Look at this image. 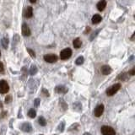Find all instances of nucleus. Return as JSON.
I'll return each mask as SVG.
<instances>
[{"label": "nucleus", "instance_id": "obj_13", "mask_svg": "<svg viewBox=\"0 0 135 135\" xmlns=\"http://www.w3.org/2000/svg\"><path fill=\"white\" fill-rule=\"evenodd\" d=\"M91 20H92V24L96 25V24H99V23L101 21L102 18L100 15H93Z\"/></svg>", "mask_w": 135, "mask_h": 135}, {"label": "nucleus", "instance_id": "obj_24", "mask_svg": "<svg viewBox=\"0 0 135 135\" xmlns=\"http://www.w3.org/2000/svg\"><path fill=\"white\" fill-rule=\"evenodd\" d=\"M40 102H41L40 99H36V100H35V101H34V105H35V106H36V107H38V106H39V105H40Z\"/></svg>", "mask_w": 135, "mask_h": 135}, {"label": "nucleus", "instance_id": "obj_6", "mask_svg": "<svg viewBox=\"0 0 135 135\" xmlns=\"http://www.w3.org/2000/svg\"><path fill=\"white\" fill-rule=\"evenodd\" d=\"M104 105L103 104H101V105H98V106L95 107V111H94V114H95V117H100L103 114L104 112Z\"/></svg>", "mask_w": 135, "mask_h": 135}, {"label": "nucleus", "instance_id": "obj_14", "mask_svg": "<svg viewBox=\"0 0 135 135\" xmlns=\"http://www.w3.org/2000/svg\"><path fill=\"white\" fill-rule=\"evenodd\" d=\"M73 45H74V47L76 48V49H78V48H80L81 46H82V41L80 38H76L74 39V41H73Z\"/></svg>", "mask_w": 135, "mask_h": 135}, {"label": "nucleus", "instance_id": "obj_25", "mask_svg": "<svg viewBox=\"0 0 135 135\" xmlns=\"http://www.w3.org/2000/svg\"><path fill=\"white\" fill-rule=\"evenodd\" d=\"M11 100H12V97H11V95H7V97L5 98V103H9V102L11 101Z\"/></svg>", "mask_w": 135, "mask_h": 135}, {"label": "nucleus", "instance_id": "obj_21", "mask_svg": "<svg viewBox=\"0 0 135 135\" xmlns=\"http://www.w3.org/2000/svg\"><path fill=\"white\" fill-rule=\"evenodd\" d=\"M64 127H65V123L62 122H61L60 124L58 125V127H57V130L60 132H63V130H64Z\"/></svg>", "mask_w": 135, "mask_h": 135}, {"label": "nucleus", "instance_id": "obj_32", "mask_svg": "<svg viewBox=\"0 0 135 135\" xmlns=\"http://www.w3.org/2000/svg\"><path fill=\"white\" fill-rule=\"evenodd\" d=\"M0 57H1V52H0Z\"/></svg>", "mask_w": 135, "mask_h": 135}, {"label": "nucleus", "instance_id": "obj_29", "mask_svg": "<svg viewBox=\"0 0 135 135\" xmlns=\"http://www.w3.org/2000/svg\"><path fill=\"white\" fill-rule=\"evenodd\" d=\"M30 2H31V4H35L36 2V0H30Z\"/></svg>", "mask_w": 135, "mask_h": 135}, {"label": "nucleus", "instance_id": "obj_3", "mask_svg": "<svg viewBox=\"0 0 135 135\" xmlns=\"http://www.w3.org/2000/svg\"><path fill=\"white\" fill-rule=\"evenodd\" d=\"M101 131L103 135H116L115 130L110 126H102Z\"/></svg>", "mask_w": 135, "mask_h": 135}, {"label": "nucleus", "instance_id": "obj_2", "mask_svg": "<svg viewBox=\"0 0 135 135\" xmlns=\"http://www.w3.org/2000/svg\"><path fill=\"white\" fill-rule=\"evenodd\" d=\"M72 56V50L70 48H65L60 52V58L62 60H67Z\"/></svg>", "mask_w": 135, "mask_h": 135}, {"label": "nucleus", "instance_id": "obj_19", "mask_svg": "<svg viewBox=\"0 0 135 135\" xmlns=\"http://www.w3.org/2000/svg\"><path fill=\"white\" fill-rule=\"evenodd\" d=\"M38 122H39V124H40L41 126H43L44 127V126H46V119L43 117H39Z\"/></svg>", "mask_w": 135, "mask_h": 135}, {"label": "nucleus", "instance_id": "obj_20", "mask_svg": "<svg viewBox=\"0 0 135 135\" xmlns=\"http://www.w3.org/2000/svg\"><path fill=\"white\" fill-rule=\"evenodd\" d=\"M127 75H128V74H127V73H122V74H120L119 75L118 79L121 80H127V78H128V76Z\"/></svg>", "mask_w": 135, "mask_h": 135}, {"label": "nucleus", "instance_id": "obj_26", "mask_svg": "<svg viewBox=\"0 0 135 135\" xmlns=\"http://www.w3.org/2000/svg\"><path fill=\"white\" fill-rule=\"evenodd\" d=\"M0 73H1V74H4V64H3V62H0Z\"/></svg>", "mask_w": 135, "mask_h": 135}, {"label": "nucleus", "instance_id": "obj_17", "mask_svg": "<svg viewBox=\"0 0 135 135\" xmlns=\"http://www.w3.org/2000/svg\"><path fill=\"white\" fill-rule=\"evenodd\" d=\"M1 43H2V46H4V48L7 49V47H8V45H9V39L6 38V37H4V38L2 39Z\"/></svg>", "mask_w": 135, "mask_h": 135}, {"label": "nucleus", "instance_id": "obj_1", "mask_svg": "<svg viewBox=\"0 0 135 135\" xmlns=\"http://www.w3.org/2000/svg\"><path fill=\"white\" fill-rule=\"evenodd\" d=\"M121 84L120 83H117V84H115L114 85H112L111 87L108 88L107 90H106V95H108V96H111V95H115L116 93H117L118 90L121 89Z\"/></svg>", "mask_w": 135, "mask_h": 135}, {"label": "nucleus", "instance_id": "obj_15", "mask_svg": "<svg viewBox=\"0 0 135 135\" xmlns=\"http://www.w3.org/2000/svg\"><path fill=\"white\" fill-rule=\"evenodd\" d=\"M28 116H29L31 118H35L36 117V111L35 109L33 108H31V109H30L29 111H28Z\"/></svg>", "mask_w": 135, "mask_h": 135}, {"label": "nucleus", "instance_id": "obj_23", "mask_svg": "<svg viewBox=\"0 0 135 135\" xmlns=\"http://www.w3.org/2000/svg\"><path fill=\"white\" fill-rule=\"evenodd\" d=\"M27 51H28V52L30 53V55L31 56V57H36V53H35L33 50L30 49V48H27Z\"/></svg>", "mask_w": 135, "mask_h": 135}, {"label": "nucleus", "instance_id": "obj_16", "mask_svg": "<svg viewBox=\"0 0 135 135\" xmlns=\"http://www.w3.org/2000/svg\"><path fill=\"white\" fill-rule=\"evenodd\" d=\"M73 107L74 110L80 111L81 109H82V105H81L80 102H75V103H74V105H73Z\"/></svg>", "mask_w": 135, "mask_h": 135}, {"label": "nucleus", "instance_id": "obj_31", "mask_svg": "<svg viewBox=\"0 0 135 135\" xmlns=\"http://www.w3.org/2000/svg\"><path fill=\"white\" fill-rule=\"evenodd\" d=\"M1 107H3V104H2V102L0 101V108H1Z\"/></svg>", "mask_w": 135, "mask_h": 135}, {"label": "nucleus", "instance_id": "obj_10", "mask_svg": "<svg viewBox=\"0 0 135 135\" xmlns=\"http://www.w3.org/2000/svg\"><path fill=\"white\" fill-rule=\"evenodd\" d=\"M96 7L99 11H103L106 7V0H101V1H99L96 4Z\"/></svg>", "mask_w": 135, "mask_h": 135}, {"label": "nucleus", "instance_id": "obj_30", "mask_svg": "<svg viewBox=\"0 0 135 135\" xmlns=\"http://www.w3.org/2000/svg\"><path fill=\"white\" fill-rule=\"evenodd\" d=\"M83 135H91L90 133V132H85V133H84Z\"/></svg>", "mask_w": 135, "mask_h": 135}, {"label": "nucleus", "instance_id": "obj_12", "mask_svg": "<svg viewBox=\"0 0 135 135\" xmlns=\"http://www.w3.org/2000/svg\"><path fill=\"white\" fill-rule=\"evenodd\" d=\"M25 18H27V19H30L33 16V9H32V7H31V6L27 7L26 9H25Z\"/></svg>", "mask_w": 135, "mask_h": 135}, {"label": "nucleus", "instance_id": "obj_5", "mask_svg": "<svg viewBox=\"0 0 135 135\" xmlns=\"http://www.w3.org/2000/svg\"><path fill=\"white\" fill-rule=\"evenodd\" d=\"M57 59H58V57L55 54H46L44 56V60L49 63H54L57 61Z\"/></svg>", "mask_w": 135, "mask_h": 135}, {"label": "nucleus", "instance_id": "obj_9", "mask_svg": "<svg viewBox=\"0 0 135 135\" xmlns=\"http://www.w3.org/2000/svg\"><path fill=\"white\" fill-rule=\"evenodd\" d=\"M101 74H104V75H108L111 73V68L108 65H104V66L101 67Z\"/></svg>", "mask_w": 135, "mask_h": 135}, {"label": "nucleus", "instance_id": "obj_7", "mask_svg": "<svg viewBox=\"0 0 135 135\" xmlns=\"http://www.w3.org/2000/svg\"><path fill=\"white\" fill-rule=\"evenodd\" d=\"M20 128H21L22 131L26 132H30L32 130V127H31V124L30 122H24L21 125Z\"/></svg>", "mask_w": 135, "mask_h": 135}, {"label": "nucleus", "instance_id": "obj_22", "mask_svg": "<svg viewBox=\"0 0 135 135\" xmlns=\"http://www.w3.org/2000/svg\"><path fill=\"white\" fill-rule=\"evenodd\" d=\"M37 73V68L35 66H32L31 68V75H34V74H36Z\"/></svg>", "mask_w": 135, "mask_h": 135}, {"label": "nucleus", "instance_id": "obj_28", "mask_svg": "<svg viewBox=\"0 0 135 135\" xmlns=\"http://www.w3.org/2000/svg\"><path fill=\"white\" fill-rule=\"evenodd\" d=\"M42 91H43L44 93H45V94H46V96H49V93H48V92H46V89H43V90H42Z\"/></svg>", "mask_w": 135, "mask_h": 135}, {"label": "nucleus", "instance_id": "obj_4", "mask_svg": "<svg viewBox=\"0 0 135 135\" xmlns=\"http://www.w3.org/2000/svg\"><path fill=\"white\" fill-rule=\"evenodd\" d=\"M9 90V85L7 83L6 80H1L0 81V93L1 94H6Z\"/></svg>", "mask_w": 135, "mask_h": 135}, {"label": "nucleus", "instance_id": "obj_8", "mask_svg": "<svg viewBox=\"0 0 135 135\" xmlns=\"http://www.w3.org/2000/svg\"><path fill=\"white\" fill-rule=\"evenodd\" d=\"M22 34L24 36H31V30L26 24L22 25Z\"/></svg>", "mask_w": 135, "mask_h": 135}, {"label": "nucleus", "instance_id": "obj_27", "mask_svg": "<svg viewBox=\"0 0 135 135\" xmlns=\"http://www.w3.org/2000/svg\"><path fill=\"white\" fill-rule=\"evenodd\" d=\"M130 74H131L132 76H133L134 74H135V69H132L131 71H130V73H129Z\"/></svg>", "mask_w": 135, "mask_h": 135}, {"label": "nucleus", "instance_id": "obj_18", "mask_svg": "<svg viewBox=\"0 0 135 135\" xmlns=\"http://www.w3.org/2000/svg\"><path fill=\"white\" fill-rule=\"evenodd\" d=\"M84 62H85V58H84V57H82V56H80V57H79L78 58L76 59L75 63L77 65H81L84 63Z\"/></svg>", "mask_w": 135, "mask_h": 135}, {"label": "nucleus", "instance_id": "obj_33", "mask_svg": "<svg viewBox=\"0 0 135 135\" xmlns=\"http://www.w3.org/2000/svg\"><path fill=\"white\" fill-rule=\"evenodd\" d=\"M40 135H43V134H40Z\"/></svg>", "mask_w": 135, "mask_h": 135}, {"label": "nucleus", "instance_id": "obj_11", "mask_svg": "<svg viewBox=\"0 0 135 135\" xmlns=\"http://www.w3.org/2000/svg\"><path fill=\"white\" fill-rule=\"evenodd\" d=\"M55 91L58 94H65L68 92V89L63 85H58L55 88Z\"/></svg>", "mask_w": 135, "mask_h": 135}]
</instances>
